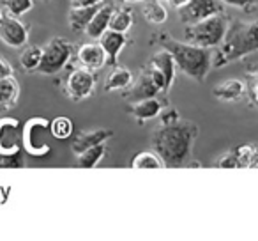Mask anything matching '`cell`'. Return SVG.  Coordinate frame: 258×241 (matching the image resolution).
<instances>
[{"mask_svg":"<svg viewBox=\"0 0 258 241\" xmlns=\"http://www.w3.org/2000/svg\"><path fill=\"white\" fill-rule=\"evenodd\" d=\"M94 87H96V76H94L92 69L87 68L73 69L66 80V94L73 101H82L90 98L94 94Z\"/></svg>","mask_w":258,"mask_h":241,"instance_id":"obj_7","label":"cell"},{"mask_svg":"<svg viewBox=\"0 0 258 241\" xmlns=\"http://www.w3.org/2000/svg\"><path fill=\"white\" fill-rule=\"evenodd\" d=\"M131 167L138 170H145V169H163L165 163L161 162L158 155L154 151H142L131 160Z\"/></svg>","mask_w":258,"mask_h":241,"instance_id":"obj_26","label":"cell"},{"mask_svg":"<svg viewBox=\"0 0 258 241\" xmlns=\"http://www.w3.org/2000/svg\"><path fill=\"white\" fill-rule=\"evenodd\" d=\"M76 59L82 64V68L87 69H101L106 64V54H104L103 46L99 41H92V43H83L82 46L76 50Z\"/></svg>","mask_w":258,"mask_h":241,"instance_id":"obj_11","label":"cell"},{"mask_svg":"<svg viewBox=\"0 0 258 241\" xmlns=\"http://www.w3.org/2000/svg\"><path fill=\"white\" fill-rule=\"evenodd\" d=\"M50 133V124L44 119H32L29 124L25 126V146L29 149V153L32 155H44L50 151L44 135Z\"/></svg>","mask_w":258,"mask_h":241,"instance_id":"obj_10","label":"cell"},{"mask_svg":"<svg viewBox=\"0 0 258 241\" xmlns=\"http://www.w3.org/2000/svg\"><path fill=\"white\" fill-rule=\"evenodd\" d=\"M103 4V0H71V8H82V6Z\"/></svg>","mask_w":258,"mask_h":241,"instance_id":"obj_35","label":"cell"},{"mask_svg":"<svg viewBox=\"0 0 258 241\" xmlns=\"http://www.w3.org/2000/svg\"><path fill=\"white\" fill-rule=\"evenodd\" d=\"M111 135H113V131H111V130H104V128H97V130L83 131V133H80L78 137L73 140L71 149H73V153H75V155H80V153L85 151V149L94 148V146L106 142L108 138L111 137Z\"/></svg>","mask_w":258,"mask_h":241,"instance_id":"obj_15","label":"cell"},{"mask_svg":"<svg viewBox=\"0 0 258 241\" xmlns=\"http://www.w3.org/2000/svg\"><path fill=\"white\" fill-rule=\"evenodd\" d=\"M154 41H158L161 48L172 54L177 69L180 73L197 82H204L207 78L212 68V54H214L212 48L197 46V44L186 43V41H177L168 34H158L154 36Z\"/></svg>","mask_w":258,"mask_h":241,"instance_id":"obj_2","label":"cell"},{"mask_svg":"<svg viewBox=\"0 0 258 241\" xmlns=\"http://www.w3.org/2000/svg\"><path fill=\"white\" fill-rule=\"evenodd\" d=\"M239 163V169H256L258 167V144H242L232 149Z\"/></svg>","mask_w":258,"mask_h":241,"instance_id":"obj_23","label":"cell"},{"mask_svg":"<svg viewBox=\"0 0 258 241\" xmlns=\"http://www.w3.org/2000/svg\"><path fill=\"white\" fill-rule=\"evenodd\" d=\"M246 94L249 96V101L258 107V73H251L246 83Z\"/></svg>","mask_w":258,"mask_h":241,"instance_id":"obj_30","label":"cell"},{"mask_svg":"<svg viewBox=\"0 0 258 241\" xmlns=\"http://www.w3.org/2000/svg\"><path fill=\"white\" fill-rule=\"evenodd\" d=\"M163 112V103L158 98H147V100L135 101L127 107V114L133 119L145 123V121H151L156 119Z\"/></svg>","mask_w":258,"mask_h":241,"instance_id":"obj_13","label":"cell"},{"mask_svg":"<svg viewBox=\"0 0 258 241\" xmlns=\"http://www.w3.org/2000/svg\"><path fill=\"white\" fill-rule=\"evenodd\" d=\"M133 83V73L129 71L127 68H122V66H113L111 73L108 75L106 83H104V90L106 92H113V90H124L129 89Z\"/></svg>","mask_w":258,"mask_h":241,"instance_id":"obj_20","label":"cell"},{"mask_svg":"<svg viewBox=\"0 0 258 241\" xmlns=\"http://www.w3.org/2000/svg\"><path fill=\"white\" fill-rule=\"evenodd\" d=\"M104 155H106V142L89 148L80 153V155H76V167L78 169H94V167L99 165Z\"/></svg>","mask_w":258,"mask_h":241,"instance_id":"obj_22","label":"cell"},{"mask_svg":"<svg viewBox=\"0 0 258 241\" xmlns=\"http://www.w3.org/2000/svg\"><path fill=\"white\" fill-rule=\"evenodd\" d=\"M41 55H43V48L41 46H36V44L27 46L25 50L22 52V55H20V64L29 73L37 71V68H39V64H41Z\"/></svg>","mask_w":258,"mask_h":241,"instance_id":"obj_27","label":"cell"},{"mask_svg":"<svg viewBox=\"0 0 258 241\" xmlns=\"http://www.w3.org/2000/svg\"><path fill=\"white\" fill-rule=\"evenodd\" d=\"M214 167H218V169H239V163H237V158H235V155H233V151H228L214 163Z\"/></svg>","mask_w":258,"mask_h":241,"instance_id":"obj_31","label":"cell"},{"mask_svg":"<svg viewBox=\"0 0 258 241\" xmlns=\"http://www.w3.org/2000/svg\"><path fill=\"white\" fill-rule=\"evenodd\" d=\"M113 15V6L110 4H101V8L97 9V13L92 16L90 23L87 25L85 34L90 37V39H99L104 32L108 30V25H110V18Z\"/></svg>","mask_w":258,"mask_h":241,"instance_id":"obj_17","label":"cell"},{"mask_svg":"<svg viewBox=\"0 0 258 241\" xmlns=\"http://www.w3.org/2000/svg\"><path fill=\"white\" fill-rule=\"evenodd\" d=\"M124 2H127V4H137V2H144V0H124Z\"/></svg>","mask_w":258,"mask_h":241,"instance_id":"obj_37","label":"cell"},{"mask_svg":"<svg viewBox=\"0 0 258 241\" xmlns=\"http://www.w3.org/2000/svg\"><path fill=\"white\" fill-rule=\"evenodd\" d=\"M254 52H258V20L233 22L228 25L225 39L212 54V68H225Z\"/></svg>","mask_w":258,"mask_h":241,"instance_id":"obj_3","label":"cell"},{"mask_svg":"<svg viewBox=\"0 0 258 241\" xmlns=\"http://www.w3.org/2000/svg\"><path fill=\"white\" fill-rule=\"evenodd\" d=\"M142 13H144L145 20L151 23H156V25H161L168 20V11H166L165 6L159 2V0H151L147 4L142 8Z\"/></svg>","mask_w":258,"mask_h":241,"instance_id":"obj_25","label":"cell"},{"mask_svg":"<svg viewBox=\"0 0 258 241\" xmlns=\"http://www.w3.org/2000/svg\"><path fill=\"white\" fill-rule=\"evenodd\" d=\"M133 85V83H131ZM168 92V87H166L165 76L154 68V66L147 64L142 69L140 76L135 82V85L129 90L124 92V100H127L129 103H135V101L147 100V98H158V94Z\"/></svg>","mask_w":258,"mask_h":241,"instance_id":"obj_5","label":"cell"},{"mask_svg":"<svg viewBox=\"0 0 258 241\" xmlns=\"http://www.w3.org/2000/svg\"><path fill=\"white\" fill-rule=\"evenodd\" d=\"M223 6H232V8H239L244 11H253L258 6V0H221Z\"/></svg>","mask_w":258,"mask_h":241,"instance_id":"obj_32","label":"cell"},{"mask_svg":"<svg viewBox=\"0 0 258 241\" xmlns=\"http://www.w3.org/2000/svg\"><path fill=\"white\" fill-rule=\"evenodd\" d=\"M131 27H133V13L129 11L127 8L113 9V15H111V18H110L108 29L115 30V32L127 34Z\"/></svg>","mask_w":258,"mask_h":241,"instance_id":"obj_24","label":"cell"},{"mask_svg":"<svg viewBox=\"0 0 258 241\" xmlns=\"http://www.w3.org/2000/svg\"><path fill=\"white\" fill-rule=\"evenodd\" d=\"M22 133L20 126L13 119L0 121V155H15L18 153Z\"/></svg>","mask_w":258,"mask_h":241,"instance_id":"obj_12","label":"cell"},{"mask_svg":"<svg viewBox=\"0 0 258 241\" xmlns=\"http://www.w3.org/2000/svg\"><path fill=\"white\" fill-rule=\"evenodd\" d=\"M0 22H2V11H0Z\"/></svg>","mask_w":258,"mask_h":241,"instance_id":"obj_38","label":"cell"},{"mask_svg":"<svg viewBox=\"0 0 258 241\" xmlns=\"http://www.w3.org/2000/svg\"><path fill=\"white\" fill-rule=\"evenodd\" d=\"M73 57V44L64 37H53L43 46L41 64L37 73L41 75H57L69 64Z\"/></svg>","mask_w":258,"mask_h":241,"instance_id":"obj_6","label":"cell"},{"mask_svg":"<svg viewBox=\"0 0 258 241\" xmlns=\"http://www.w3.org/2000/svg\"><path fill=\"white\" fill-rule=\"evenodd\" d=\"M161 124H170V123H175L179 117V112L175 110V108H170V110H163L161 114Z\"/></svg>","mask_w":258,"mask_h":241,"instance_id":"obj_33","label":"cell"},{"mask_svg":"<svg viewBox=\"0 0 258 241\" xmlns=\"http://www.w3.org/2000/svg\"><path fill=\"white\" fill-rule=\"evenodd\" d=\"M0 39L11 48H23L29 43V29L15 16H2L0 22Z\"/></svg>","mask_w":258,"mask_h":241,"instance_id":"obj_9","label":"cell"},{"mask_svg":"<svg viewBox=\"0 0 258 241\" xmlns=\"http://www.w3.org/2000/svg\"><path fill=\"white\" fill-rule=\"evenodd\" d=\"M20 96V83L15 78V75L6 76L0 80V110L11 108L16 105Z\"/></svg>","mask_w":258,"mask_h":241,"instance_id":"obj_21","label":"cell"},{"mask_svg":"<svg viewBox=\"0 0 258 241\" xmlns=\"http://www.w3.org/2000/svg\"><path fill=\"white\" fill-rule=\"evenodd\" d=\"M198 137V126L186 119L161 124L152 135V151L161 158L165 167H182L191 158L193 142Z\"/></svg>","mask_w":258,"mask_h":241,"instance_id":"obj_1","label":"cell"},{"mask_svg":"<svg viewBox=\"0 0 258 241\" xmlns=\"http://www.w3.org/2000/svg\"><path fill=\"white\" fill-rule=\"evenodd\" d=\"M97 41H99V44L103 46L104 54H106V64L115 66L117 64L118 54H120L122 48H124L125 43H127V37H125V34L115 32V30L108 29Z\"/></svg>","mask_w":258,"mask_h":241,"instance_id":"obj_14","label":"cell"},{"mask_svg":"<svg viewBox=\"0 0 258 241\" xmlns=\"http://www.w3.org/2000/svg\"><path fill=\"white\" fill-rule=\"evenodd\" d=\"M73 123L69 117H57L50 123V133L51 137L58 138V140H66L73 135Z\"/></svg>","mask_w":258,"mask_h":241,"instance_id":"obj_28","label":"cell"},{"mask_svg":"<svg viewBox=\"0 0 258 241\" xmlns=\"http://www.w3.org/2000/svg\"><path fill=\"white\" fill-rule=\"evenodd\" d=\"M149 64L154 66V68L158 69L163 76H165L166 87L170 89L172 83H173V80H175V71H177V66H175V61H173L172 54H170L168 50H165V48H161V50L156 52V54L152 55V59H151Z\"/></svg>","mask_w":258,"mask_h":241,"instance_id":"obj_18","label":"cell"},{"mask_svg":"<svg viewBox=\"0 0 258 241\" xmlns=\"http://www.w3.org/2000/svg\"><path fill=\"white\" fill-rule=\"evenodd\" d=\"M219 13H223L221 0H189L186 6L179 9V18L184 25H189Z\"/></svg>","mask_w":258,"mask_h":241,"instance_id":"obj_8","label":"cell"},{"mask_svg":"<svg viewBox=\"0 0 258 241\" xmlns=\"http://www.w3.org/2000/svg\"><path fill=\"white\" fill-rule=\"evenodd\" d=\"M99 8H101V4L71 8V11H69V27H71V30H75V32L85 30L87 25L90 23V20H92V16L96 15Z\"/></svg>","mask_w":258,"mask_h":241,"instance_id":"obj_19","label":"cell"},{"mask_svg":"<svg viewBox=\"0 0 258 241\" xmlns=\"http://www.w3.org/2000/svg\"><path fill=\"white\" fill-rule=\"evenodd\" d=\"M2 4L9 16L20 18L34 8V0H2Z\"/></svg>","mask_w":258,"mask_h":241,"instance_id":"obj_29","label":"cell"},{"mask_svg":"<svg viewBox=\"0 0 258 241\" xmlns=\"http://www.w3.org/2000/svg\"><path fill=\"white\" fill-rule=\"evenodd\" d=\"M212 96L218 98L219 101H225V103H232V101H239L246 96V83L242 80H225L223 83L216 85L212 89Z\"/></svg>","mask_w":258,"mask_h":241,"instance_id":"obj_16","label":"cell"},{"mask_svg":"<svg viewBox=\"0 0 258 241\" xmlns=\"http://www.w3.org/2000/svg\"><path fill=\"white\" fill-rule=\"evenodd\" d=\"M189 0H168V4L172 6V8H175V9H180L182 6H186Z\"/></svg>","mask_w":258,"mask_h":241,"instance_id":"obj_36","label":"cell"},{"mask_svg":"<svg viewBox=\"0 0 258 241\" xmlns=\"http://www.w3.org/2000/svg\"><path fill=\"white\" fill-rule=\"evenodd\" d=\"M230 20L223 13L214 16L204 18L197 23H189L184 29V41L197 46L204 48H218L221 41L225 39V34L228 30Z\"/></svg>","mask_w":258,"mask_h":241,"instance_id":"obj_4","label":"cell"},{"mask_svg":"<svg viewBox=\"0 0 258 241\" xmlns=\"http://www.w3.org/2000/svg\"><path fill=\"white\" fill-rule=\"evenodd\" d=\"M13 73H15V69H13V66L9 64L6 59L0 57V80L6 78V76H11Z\"/></svg>","mask_w":258,"mask_h":241,"instance_id":"obj_34","label":"cell"}]
</instances>
